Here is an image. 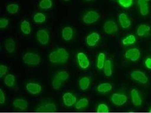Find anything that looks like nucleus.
Here are the masks:
<instances>
[{
    "mask_svg": "<svg viewBox=\"0 0 151 113\" xmlns=\"http://www.w3.org/2000/svg\"><path fill=\"white\" fill-rule=\"evenodd\" d=\"M68 53L64 48H59L50 53V61L52 63H65L68 61Z\"/></svg>",
    "mask_w": 151,
    "mask_h": 113,
    "instance_id": "obj_1",
    "label": "nucleus"
},
{
    "mask_svg": "<svg viewBox=\"0 0 151 113\" xmlns=\"http://www.w3.org/2000/svg\"><path fill=\"white\" fill-rule=\"evenodd\" d=\"M23 60L25 64L28 65H37L40 62L39 55L32 52H27L24 55Z\"/></svg>",
    "mask_w": 151,
    "mask_h": 113,
    "instance_id": "obj_2",
    "label": "nucleus"
},
{
    "mask_svg": "<svg viewBox=\"0 0 151 113\" xmlns=\"http://www.w3.org/2000/svg\"><path fill=\"white\" fill-rule=\"evenodd\" d=\"M99 15L98 12L90 11L86 13L83 17V21L85 24H91L98 21Z\"/></svg>",
    "mask_w": 151,
    "mask_h": 113,
    "instance_id": "obj_3",
    "label": "nucleus"
},
{
    "mask_svg": "<svg viewBox=\"0 0 151 113\" xmlns=\"http://www.w3.org/2000/svg\"><path fill=\"white\" fill-rule=\"evenodd\" d=\"M104 30L108 34H111L115 33L118 30V25L115 21L111 20L107 21L104 24Z\"/></svg>",
    "mask_w": 151,
    "mask_h": 113,
    "instance_id": "obj_4",
    "label": "nucleus"
},
{
    "mask_svg": "<svg viewBox=\"0 0 151 113\" xmlns=\"http://www.w3.org/2000/svg\"><path fill=\"white\" fill-rule=\"evenodd\" d=\"M37 39L42 45H46L49 41V35L48 32L44 29H40L36 33Z\"/></svg>",
    "mask_w": 151,
    "mask_h": 113,
    "instance_id": "obj_5",
    "label": "nucleus"
},
{
    "mask_svg": "<svg viewBox=\"0 0 151 113\" xmlns=\"http://www.w3.org/2000/svg\"><path fill=\"white\" fill-rule=\"evenodd\" d=\"M111 99L113 103L119 106L124 104L127 100V97L125 95L118 93L113 94Z\"/></svg>",
    "mask_w": 151,
    "mask_h": 113,
    "instance_id": "obj_6",
    "label": "nucleus"
},
{
    "mask_svg": "<svg viewBox=\"0 0 151 113\" xmlns=\"http://www.w3.org/2000/svg\"><path fill=\"white\" fill-rule=\"evenodd\" d=\"M140 52L137 48H132L128 50L125 53L126 58L129 59L132 61H136L139 58Z\"/></svg>",
    "mask_w": 151,
    "mask_h": 113,
    "instance_id": "obj_7",
    "label": "nucleus"
},
{
    "mask_svg": "<svg viewBox=\"0 0 151 113\" xmlns=\"http://www.w3.org/2000/svg\"><path fill=\"white\" fill-rule=\"evenodd\" d=\"M135 80L137 81L142 84H145L148 82V79L143 72L140 71H134L131 75Z\"/></svg>",
    "mask_w": 151,
    "mask_h": 113,
    "instance_id": "obj_8",
    "label": "nucleus"
},
{
    "mask_svg": "<svg viewBox=\"0 0 151 113\" xmlns=\"http://www.w3.org/2000/svg\"><path fill=\"white\" fill-rule=\"evenodd\" d=\"M137 3L141 15L144 16L148 15L149 12V8L147 1V0H138Z\"/></svg>",
    "mask_w": 151,
    "mask_h": 113,
    "instance_id": "obj_9",
    "label": "nucleus"
},
{
    "mask_svg": "<svg viewBox=\"0 0 151 113\" xmlns=\"http://www.w3.org/2000/svg\"><path fill=\"white\" fill-rule=\"evenodd\" d=\"M76 98L71 93L67 92L63 96V102L65 106L70 107L73 105L76 102Z\"/></svg>",
    "mask_w": 151,
    "mask_h": 113,
    "instance_id": "obj_10",
    "label": "nucleus"
},
{
    "mask_svg": "<svg viewBox=\"0 0 151 113\" xmlns=\"http://www.w3.org/2000/svg\"><path fill=\"white\" fill-rule=\"evenodd\" d=\"M57 108L54 104L48 103L39 107L36 111L40 112H51L57 111Z\"/></svg>",
    "mask_w": 151,
    "mask_h": 113,
    "instance_id": "obj_11",
    "label": "nucleus"
},
{
    "mask_svg": "<svg viewBox=\"0 0 151 113\" xmlns=\"http://www.w3.org/2000/svg\"><path fill=\"white\" fill-rule=\"evenodd\" d=\"M26 88L28 92L33 95L40 93L42 90L41 86L36 83H27L26 85Z\"/></svg>",
    "mask_w": 151,
    "mask_h": 113,
    "instance_id": "obj_12",
    "label": "nucleus"
},
{
    "mask_svg": "<svg viewBox=\"0 0 151 113\" xmlns=\"http://www.w3.org/2000/svg\"><path fill=\"white\" fill-rule=\"evenodd\" d=\"M78 60L81 68L86 69L89 66V61L86 55L83 52H79L78 54Z\"/></svg>",
    "mask_w": 151,
    "mask_h": 113,
    "instance_id": "obj_13",
    "label": "nucleus"
},
{
    "mask_svg": "<svg viewBox=\"0 0 151 113\" xmlns=\"http://www.w3.org/2000/svg\"><path fill=\"white\" fill-rule=\"evenodd\" d=\"M119 20L121 26L124 29L129 27L131 24L130 20L124 13H121L119 15Z\"/></svg>",
    "mask_w": 151,
    "mask_h": 113,
    "instance_id": "obj_14",
    "label": "nucleus"
},
{
    "mask_svg": "<svg viewBox=\"0 0 151 113\" xmlns=\"http://www.w3.org/2000/svg\"><path fill=\"white\" fill-rule=\"evenodd\" d=\"M100 39L99 34L97 33H93L89 35L87 37V43L90 46H93L96 45Z\"/></svg>",
    "mask_w": 151,
    "mask_h": 113,
    "instance_id": "obj_15",
    "label": "nucleus"
},
{
    "mask_svg": "<svg viewBox=\"0 0 151 113\" xmlns=\"http://www.w3.org/2000/svg\"><path fill=\"white\" fill-rule=\"evenodd\" d=\"M13 106L19 109L24 110L28 107V103L25 99H17L13 102Z\"/></svg>",
    "mask_w": 151,
    "mask_h": 113,
    "instance_id": "obj_16",
    "label": "nucleus"
},
{
    "mask_svg": "<svg viewBox=\"0 0 151 113\" xmlns=\"http://www.w3.org/2000/svg\"><path fill=\"white\" fill-rule=\"evenodd\" d=\"M62 36L65 41H69L72 38L73 36V30L70 27H65L62 31Z\"/></svg>",
    "mask_w": 151,
    "mask_h": 113,
    "instance_id": "obj_17",
    "label": "nucleus"
},
{
    "mask_svg": "<svg viewBox=\"0 0 151 113\" xmlns=\"http://www.w3.org/2000/svg\"><path fill=\"white\" fill-rule=\"evenodd\" d=\"M132 103L134 105L141 106L142 103V100L140 97L139 94L137 90L133 89L131 91Z\"/></svg>",
    "mask_w": 151,
    "mask_h": 113,
    "instance_id": "obj_18",
    "label": "nucleus"
},
{
    "mask_svg": "<svg viewBox=\"0 0 151 113\" xmlns=\"http://www.w3.org/2000/svg\"><path fill=\"white\" fill-rule=\"evenodd\" d=\"M5 47L6 51L9 53L14 52L15 49L16 44L13 39H9L5 40Z\"/></svg>",
    "mask_w": 151,
    "mask_h": 113,
    "instance_id": "obj_19",
    "label": "nucleus"
},
{
    "mask_svg": "<svg viewBox=\"0 0 151 113\" xmlns=\"http://www.w3.org/2000/svg\"><path fill=\"white\" fill-rule=\"evenodd\" d=\"M150 29V26H148L145 24H142L137 28V34L140 37H142L149 33Z\"/></svg>",
    "mask_w": 151,
    "mask_h": 113,
    "instance_id": "obj_20",
    "label": "nucleus"
},
{
    "mask_svg": "<svg viewBox=\"0 0 151 113\" xmlns=\"http://www.w3.org/2000/svg\"><path fill=\"white\" fill-rule=\"evenodd\" d=\"M21 29L22 33L25 34H29L31 33L30 24L26 20L22 21L21 24Z\"/></svg>",
    "mask_w": 151,
    "mask_h": 113,
    "instance_id": "obj_21",
    "label": "nucleus"
},
{
    "mask_svg": "<svg viewBox=\"0 0 151 113\" xmlns=\"http://www.w3.org/2000/svg\"><path fill=\"white\" fill-rule=\"evenodd\" d=\"M112 87L110 83H104L99 84L98 87V91L99 92H106L111 91Z\"/></svg>",
    "mask_w": 151,
    "mask_h": 113,
    "instance_id": "obj_22",
    "label": "nucleus"
},
{
    "mask_svg": "<svg viewBox=\"0 0 151 113\" xmlns=\"http://www.w3.org/2000/svg\"><path fill=\"white\" fill-rule=\"evenodd\" d=\"M90 84V80L88 78L84 77L79 80V84L81 89L86 90L88 88Z\"/></svg>",
    "mask_w": 151,
    "mask_h": 113,
    "instance_id": "obj_23",
    "label": "nucleus"
},
{
    "mask_svg": "<svg viewBox=\"0 0 151 113\" xmlns=\"http://www.w3.org/2000/svg\"><path fill=\"white\" fill-rule=\"evenodd\" d=\"M19 6L16 4H10L8 5L6 7V11L10 14H16L18 11Z\"/></svg>",
    "mask_w": 151,
    "mask_h": 113,
    "instance_id": "obj_24",
    "label": "nucleus"
},
{
    "mask_svg": "<svg viewBox=\"0 0 151 113\" xmlns=\"http://www.w3.org/2000/svg\"><path fill=\"white\" fill-rule=\"evenodd\" d=\"M104 67V72L106 76L108 77L111 76L112 74L111 61L109 60H106Z\"/></svg>",
    "mask_w": 151,
    "mask_h": 113,
    "instance_id": "obj_25",
    "label": "nucleus"
},
{
    "mask_svg": "<svg viewBox=\"0 0 151 113\" xmlns=\"http://www.w3.org/2000/svg\"><path fill=\"white\" fill-rule=\"evenodd\" d=\"M15 82V77L14 75L9 74L5 78L4 83L8 87H12L14 85Z\"/></svg>",
    "mask_w": 151,
    "mask_h": 113,
    "instance_id": "obj_26",
    "label": "nucleus"
},
{
    "mask_svg": "<svg viewBox=\"0 0 151 113\" xmlns=\"http://www.w3.org/2000/svg\"><path fill=\"white\" fill-rule=\"evenodd\" d=\"M52 5L51 0H41L39 4V6L41 9L46 10L51 9Z\"/></svg>",
    "mask_w": 151,
    "mask_h": 113,
    "instance_id": "obj_27",
    "label": "nucleus"
},
{
    "mask_svg": "<svg viewBox=\"0 0 151 113\" xmlns=\"http://www.w3.org/2000/svg\"><path fill=\"white\" fill-rule=\"evenodd\" d=\"M33 20L36 23H42L46 20L45 15L42 13H37L33 17Z\"/></svg>",
    "mask_w": 151,
    "mask_h": 113,
    "instance_id": "obj_28",
    "label": "nucleus"
},
{
    "mask_svg": "<svg viewBox=\"0 0 151 113\" xmlns=\"http://www.w3.org/2000/svg\"><path fill=\"white\" fill-rule=\"evenodd\" d=\"M88 104V101L86 98L81 99L78 101L76 105V108L77 109H80L87 107Z\"/></svg>",
    "mask_w": 151,
    "mask_h": 113,
    "instance_id": "obj_29",
    "label": "nucleus"
},
{
    "mask_svg": "<svg viewBox=\"0 0 151 113\" xmlns=\"http://www.w3.org/2000/svg\"><path fill=\"white\" fill-rule=\"evenodd\" d=\"M55 78H57L62 82L65 81L68 79L69 75L68 72L65 71H62L55 75Z\"/></svg>",
    "mask_w": 151,
    "mask_h": 113,
    "instance_id": "obj_30",
    "label": "nucleus"
},
{
    "mask_svg": "<svg viewBox=\"0 0 151 113\" xmlns=\"http://www.w3.org/2000/svg\"><path fill=\"white\" fill-rule=\"evenodd\" d=\"M136 40V38L134 36L131 35L124 39L122 40V43L124 45H132L134 44Z\"/></svg>",
    "mask_w": 151,
    "mask_h": 113,
    "instance_id": "obj_31",
    "label": "nucleus"
},
{
    "mask_svg": "<svg viewBox=\"0 0 151 113\" xmlns=\"http://www.w3.org/2000/svg\"><path fill=\"white\" fill-rule=\"evenodd\" d=\"M105 55L103 53L100 54L98 56L97 67L99 69H102L104 65Z\"/></svg>",
    "mask_w": 151,
    "mask_h": 113,
    "instance_id": "obj_32",
    "label": "nucleus"
},
{
    "mask_svg": "<svg viewBox=\"0 0 151 113\" xmlns=\"http://www.w3.org/2000/svg\"><path fill=\"white\" fill-rule=\"evenodd\" d=\"M118 2L123 7L128 8L132 6L133 0H118Z\"/></svg>",
    "mask_w": 151,
    "mask_h": 113,
    "instance_id": "obj_33",
    "label": "nucleus"
},
{
    "mask_svg": "<svg viewBox=\"0 0 151 113\" xmlns=\"http://www.w3.org/2000/svg\"><path fill=\"white\" fill-rule=\"evenodd\" d=\"M62 82L61 80L56 78H54L52 82V86L54 89H59L61 87Z\"/></svg>",
    "mask_w": 151,
    "mask_h": 113,
    "instance_id": "obj_34",
    "label": "nucleus"
},
{
    "mask_svg": "<svg viewBox=\"0 0 151 113\" xmlns=\"http://www.w3.org/2000/svg\"><path fill=\"white\" fill-rule=\"evenodd\" d=\"M109 112L108 107L105 104H101L98 106L97 112L98 113H107Z\"/></svg>",
    "mask_w": 151,
    "mask_h": 113,
    "instance_id": "obj_35",
    "label": "nucleus"
},
{
    "mask_svg": "<svg viewBox=\"0 0 151 113\" xmlns=\"http://www.w3.org/2000/svg\"><path fill=\"white\" fill-rule=\"evenodd\" d=\"M9 20L5 18H1L0 19V28L1 29H3L6 28L9 25Z\"/></svg>",
    "mask_w": 151,
    "mask_h": 113,
    "instance_id": "obj_36",
    "label": "nucleus"
},
{
    "mask_svg": "<svg viewBox=\"0 0 151 113\" xmlns=\"http://www.w3.org/2000/svg\"><path fill=\"white\" fill-rule=\"evenodd\" d=\"M7 69V67L6 66L1 65L0 66V77L1 79L4 75L6 74Z\"/></svg>",
    "mask_w": 151,
    "mask_h": 113,
    "instance_id": "obj_37",
    "label": "nucleus"
},
{
    "mask_svg": "<svg viewBox=\"0 0 151 113\" xmlns=\"http://www.w3.org/2000/svg\"><path fill=\"white\" fill-rule=\"evenodd\" d=\"M5 101V94L3 92L2 89L0 90V103L3 104Z\"/></svg>",
    "mask_w": 151,
    "mask_h": 113,
    "instance_id": "obj_38",
    "label": "nucleus"
},
{
    "mask_svg": "<svg viewBox=\"0 0 151 113\" xmlns=\"http://www.w3.org/2000/svg\"><path fill=\"white\" fill-rule=\"evenodd\" d=\"M145 64L147 68L149 69H151V59H147L145 61Z\"/></svg>",
    "mask_w": 151,
    "mask_h": 113,
    "instance_id": "obj_39",
    "label": "nucleus"
},
{
    "mask_svg": "<svg viewBox=\"0 0 151 113\" xmlns=\"http://www.w3.org/2000/svg\"><path fill=\"white\" fill-rule=\"evenodd\" d=\"M84 1H89H89H93V0H84Z\"/></svg>",
    "mask_w": 151,
    "mask_h": 113,
    "instance_id": "obj_40",
    "label": "nucleus"
},
{
    "mask_svg": "<svg viewBox=\"0 0 151 113\" xmlns=\"http://www.w3.org/2000/svg\"><path fill=\"white\" fill-rule=\"evenodd\" d=\"M63 1H66V2H67V1H69V0H63Z\"/></svg>",
    "mask_w": 151,
    "mask_h": 113,
    "instance_id": "obj_41",
    "label": "nucleus"
},
{
    "mask_svg": "<svg viewBox=\"0 0 151 113\" xmlns=\"http://www.w3.org/2000/svg\"><path fill=\"white\" fill-rule=\"evenodd\" d=\"M150 112H151V109L150 111Z\"/></svg>",
    "mask_w": 151,
    "mask_h": 113,
    "instance_id": "obj_42",
    "label": "nucleus"
},
{
    "mask_svg": "<svg viewBox=\"0 0 151 113\" xmlns=\"http://www.w3.org/2000/svg\"><path fill=\"white\" fill-rule=\"evenodd\" d=\"M111 1H115V0H111Z\"/></svg>",
    "mask_w": 151,
    "mask_h": 113,
    "instance_id": "obj_43",
    "label": "nucleus"
}]
</instances>
